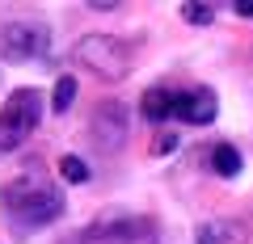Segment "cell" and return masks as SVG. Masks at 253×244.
I'll return each instance as SVG.
<instances>
[{
  "mask_svg": "<svg viewBox=\"0 0 253 244\" xmlns=\"http://www.w3.org/2000/svg\"><path fill=\"white\" fill-rule=\"evenodd\" d=\"M0 202H4V215H9L13 232H38V227L55 223L63 215V190L42 173H21L13 177L4 190H0Z\"/></svg>",
  "mask_w": 253,
  "mask_h": 244,
  "instance_id": "6da1fadb",
  "label": "cell"
},
{
  "mask_svg": "<svg viewBox=\"0 0 253 244\" xmlns=\"http://www.w3.org/2000/svg\"><path fill=\"white\" fill-rule=\"evenodd\" d=\"M42 122V93L38 89H13L0 105V152H17Z\"/></svg>",
  "mask_w": 253,
  "mask_h": 244,
  "instance_id": "7a4b0ae2",
  "label": "cell"
},
{
  "mask_svg": "<svg viewBox=\"0 0 253 244\" xmlns=\"http://www.w3.org/2000/svg\"><path fill=\"white\" fill-rule=\"evenodd\" d=\"M76 64L114 84V80H123L131 72V46L123 38H114V34H84L76 42Z\"/></svg>",
  "mask_w": 253,
  "mask_h": 244,
  "instance_id": "3957f363",
  "label": "cell"
},
{
  "mask_svg": "<svg viewBox=\"0 0 253 244\" xmlns=\"http://www.w3.org/2000/svg\"><path fill=\"white\" fill-rule=\"evenodd\" d=\"M84 240H93V244H156V223L144 215H126V210H106L97 223H89Z\"/></svg>",
  "mask_w": 253,
  "mask_h": 244,
  "instance_id": "277c9868",
  "label": "cell"
},
{
  "mask_svg": "<svg viewBox=\"0 0 253 244\" xmlns=\"http://www.w3.org/2000/svg\"><path fill=\"white\" fill-rule=\"evenodd\" d=\"M51 51V30L42 21H9L0 26V59L4 64H34Z\"/></svg>",
  "mask_w": 253,
  "mask_h": 244,
  "instance_id": "5b68a950",
  "label": "cell"
},
{
  "mask_svg": "<svg viewBox=\"0 0 253 244\" xmlns=\"http://www.w3.org/2000/svg\"><path fill=\"white\" fill-rule=\"evenodd\" d=\"M89 135H93V147H101V152L114 156L118 147L126 143V135H131L126 105H118V101H101V105L93 109V118H89Z\"/></svg>",
  "mask_w": 253,
  "mask_h": 244,
  "instance_id": "8992f818",
  "label": "cell"
},
{
  "mask_svg": "<svg viewBox=\"0 0 253 244\" xmlns=\"http://www.w3.org/2000/svg\"><path fill=\"white\" fill-rule=\"evenodd\" d=\"M215 109H219L215 89L199 84V89H181L177 93V114L173 118H186L190 127H211V122H215Z\"/></svg>",
  "mask_w": 253,
  "mask_h": 244,
  "instance_id": "52a82bcc",
  "label": "cell"
},
{
  "mask_svg": "<svg viewBox=\"0 0 253 244\" xmlns=\"http://www.w3.org/2000/svg\"><path fill=\"white\" fill-rule=\"evenodd\" d=\"M249 227L241 219H203L194 227V244H245Z\"/></svg>",
  "mask_w": 253,
  "mask_h": 244,
  "instance_id": "ba28073f",
  "label": "cell"
},
{
  "mask_svg": "<svg viewBox=\"0 0 253 244\" xmlns=\"http://www.w3.org/2000/svg\"><path fill=\"white\" fill-rule=\"evenodd\" d=\"M139 109H144L148 122H169V118L177 114V93L165 89V84H156V89H148L144 97H139Z\"/></svg>",
  "mask_w": 253,
  "mask_h": 244,
  "instance_id": "9c48e42d",
  "label": "cell"
},
{
  "mask_svg": "<svg viewBox=\"0 0 253 244\" xmlns=\"http://www.w3.org/2000/svg\"><path fill=\"white\" fill-rule=\"evenodd\" d=\"M211 169H215V177H241L245 156L236 152L232 143H215V152H211Z\"/></svg>",
  "mask_w": 253,
  "mask_h": 244,
  "instance_id": "30bf717a",
  "label": "cell"
},
{
  "mask_svg": "<svg viewBox=\"0 0 253 244\" xmlns=\"http://www.w3.org/2000/svg\"><path fill=\"white\" fill-rule=\"evenodd\" d=\"M72 101H76V76H59L55 89H51V109H55V114H68Z\"/></svg>",
  "mask_w": 253,
  "mask_h": 244,
  "instance_id": "8fae6325",
  "label": "cell"
},
{
  "mask_svg": "<svg viewBox=\"0 0 253 244\" xmlns=\"http://www.w3.org/2000/svg\"><path fill=\"white\" fill-rule=\"evenodd\" d=\"M59 177L72 181V185H84V181H89V164H84L81 156H63L59 160Z\"/></svg>",
  "mask_w": 253,
  "mask_h": 244,
  "instance_id": "7c38bea8",
  "label": "cell"
},
{
  "mask_svg": "<svg viewBox=\"0 0 253 244\" xmlns=\"http://www.w3.org/2000/svg\"><path fill=\"white\" fill-rule=\"evenodd\" d=\"M181 21H190V26H211L215 21V4H181Z\"/></svg>",
  "mask_w": 253,
  "mask_h": 244,
  "instance_id": "4fadbf2b",
  "label": "cell"
},
{
  "mask_svg": "<svg viewBox=\"0 0 253 244\" xmlns=\"http://www.w3.org/2000/svg\"><path fill=\"white\" fill-rule=\"evenodd\" d=\"M177 143H181V139L173 135V131H161V135L152 139V156H173V152H177Z\"/></svg>",
  "mask_w": 253,
  "mask_h": 244,
  "instance_id": "5bb4252c",
  "label": "cell"
},
{
  "mask_svg": "<svg viewBox=\"0 0 253 244\" xmlns=\"http://www.w3.org/2000/svg\"><path fill=\"white\" fill-rule=\"evenodd\" d=\"M84 9H93V13H114V9H123L118 0H89Z\"/></svg>",
  "mask_w": 253,
  "mask_h": 244,
  "instance_id": "9a60e30c",
  "label": "cell"
},
{
  "mask_svg": "<svg viewBox=\"0 0 253 244\" xmlns=\"http://www.w3.org/2000/svg\"><path fill=\"white\" fill-rule=\"evenodd\" d=\"M232 9L241 13V17H253V0H232Z\"/></svg>",
  "mask_w": 253,
  "mask_h": 244,
  "instance_id": "2e32d148",
  "label": "cell"
}]
</instances>
